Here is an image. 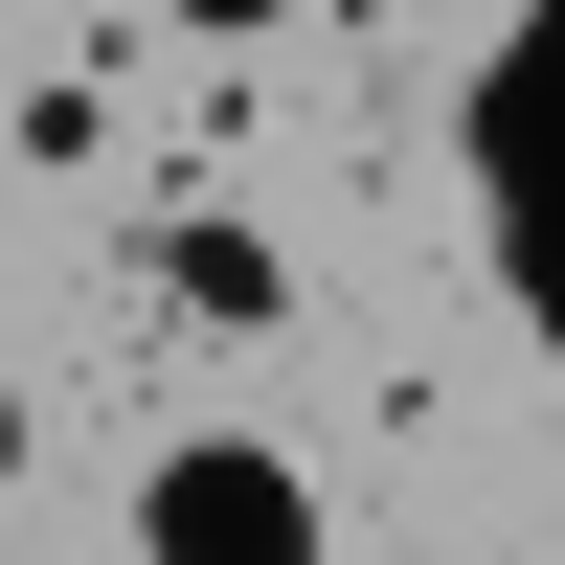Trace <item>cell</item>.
<instances>
[{"mask_svg":"<svg viewBox=\"0 0 565 565\" xmlns=\"http://www.w3.org/2000/svg\"><path fill=\"white\" fill-rule=\"evenodd\" d=\"M114 543L136 565H340V498L295 430H159L114 476Z\"/></svg>","mask_w":565,"mask_h":565,"instance_id":"6da1fadb","label":"cell"},{"mask_svg":"<svg viewBox=\"0 0 565 565\" xmlns=\"http://www.w3.org/2000/svg\"><path fill=\"white\" fill-rule=\"evenodd\" d=\"M159 317H204V340H271V317H295V271H271L226 204H181V226H159Z\"/></svg>","mask_w":565,"mask_h":565,"instance_id":"7a4b0ae2","label":"cell"},{"mask_svg":"<svg viewBox=\"0 0 565 565\" xmlns=\"http://www.w3.org/2000/svg\"><path fill=\"white\" fill-rule=\"evenodd\" d=\"M159 23H181V45H271L295 0H159Z\"/></svg>","mask_w":565,"mask_h":565,"instance_id":"3957f363","label":"cell"}]
</instances>
